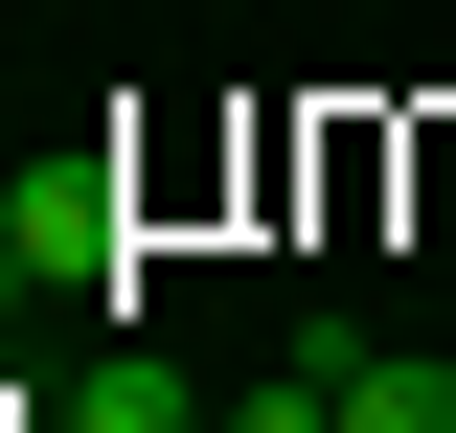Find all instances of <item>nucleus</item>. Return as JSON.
Wrapping results in <instances>:
<instances>
[{
	"instance_id": "f257e3e1",
	"label": "nucleus",
	"mask_w": 456,
	"mask_h": 433,
	"mask_svg": "<svg viewBox=\"0 0 456 433\" xmlns=\"http://www.w3.org/2000/svg\"><path fill=\"white\" fill-rule=\"evenodd\" d=\"M297 365L342 388V433H456V365H434V342H342V320H320Z\"/></svg>"
},
{
	"instance_id": "f03ea898",
	"label": "nucleus",
	"mask_w": 456,
	"mask_h": 433,
	"mask_svg": "<svg viewBox=\"0 0 456 433\" xmlns=\"http://www.w3.org/2000/svg\"><path fill=\"white\" fill-rule=\"evenodd\" d=\"M92 433H206V388H183V365H160V342H137V365H114V388H92Z\"/></svg>"
},
{
	"instance_id": "7ed1b4c3",
	"label": "nucleus",
	"mask_w": 456,
	"mask_h": 433,
	"mask_svg": "<svg viewBox=\"0 0 456 433\" xmlns=\"http://www.w3.org/2000/svg\"><path fill=\"white\" fill-rule=\"evenodd\" d=\"M206 433H342V388H320V365H274L251 411H206Z\"/></svg>"
}]
</instances>
